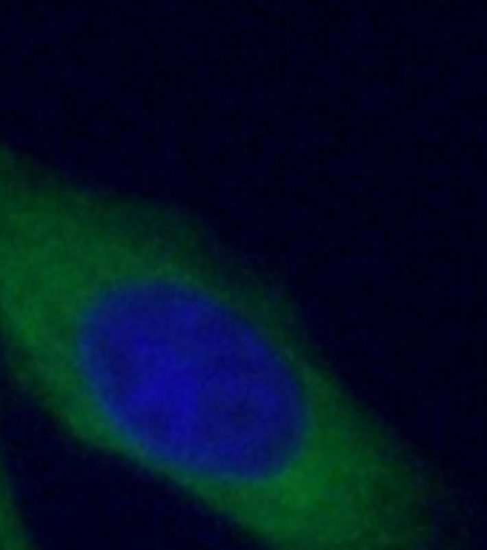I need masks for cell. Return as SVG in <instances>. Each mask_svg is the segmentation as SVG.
I'll list each match as a JSON object with an SVG mask.
<instances>
[{
	"label": "cell",
	"mask_w": 487,
	"mask_h": 550,
	"mask_svg": "<svg viewBox=\"0 0 487 550\" xmlns=\"http://www.w3.org/2000/svg\"><path fill=\"white\" fill-rule=\"evenodd\" d=\"M0 550H46L9 462L3 427H0Z\"/></svg>",
	"instance_id": "cell-2"
},
{
	"label": "cell",
	"mask_w": 487,
	"mask_h": 550,
	"mask_svg": "<svg viewBox=\"0 0 487 550\" xmlns=\"http://www.w3.org/2000/svg\"><path fill=\"white\" fill-rule=\"evenodd\" d=\"M0 379L255 550H470L459 493L195 209L0 135Z\"/></svg>",
	"instance_id": "cell-1"
}]
</instances>
